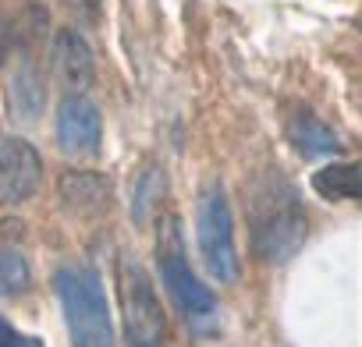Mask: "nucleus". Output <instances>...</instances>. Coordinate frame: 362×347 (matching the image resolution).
I'll return each instance as SVG.
<instances>
[{"mask_svg":"<svg viewBox=\"0 0 362 347\" xmlns=\"http://www.w3.org/2000/svg\"><path fill=\"white\" fill-rule=\"evenodd\" d=\"M29 284H33L29 259L18 248H4V252H0V298H15Z\"/></svg>","mask_w":362,"mask_h":347,"instance_id":"obj_13","label":"nucleus"},{"mask_svg":"<svg viewBox=\"0 0 362 347\" xmlns=\"http://www.w3.org/2000/svg\"><path fill=\"white\" fill-rule=\"evenodd\" d=\"M288 138L291 145L302 152V156H327V152H337V135L309 110H298L288 124Z\"/></svg>","mask_w":362,"mask_h":347,"instance_id":"obj_10","label":"nucleus"},{"mask_svg":"<svg viewBox=\"0 0 362 347\" xmlns=\"http://www.w3.org/2000/svg\"><path fill=\"white\" fill-rule=\"evenodd\" d=\"M196 238H199V255H203L210 276L221 284H235L238 280L235 220H231V206H228V195L221 185H210L199 199Z\"/></svg>","mask_w":362,"mask_h":347,"instance_id":"obj_5","label":"nucleus"},{"mask_svg":"<svg viewBox=\"0 0 362 347\" xmlns=\"http://www.w3.org/2000/svg\"><path fill=\"white\" fill-rule=\"evenodd\" d=\"M57 195L71 217H96V213L110 209L114 185L100 170H64L57 181Z\"/></svg>","mask_w":362,"mask_h":347,"instance_id":"obj_9","label":"nucleus"},{"mask_svg":"<svg viewBox=\"0 0 362 347\" xmlns=\"http://www.w3.org/2000/svg\"><path fill=\"white\" fill-rule=\"evenodd\" d=\"M61 4L78 25H100L103 22V0H61Z\"/></svg>","mask_w":362,"mask_h":347,"instance_id":"obj_14","label":"nucleus"},{"mask_svg":"<svg viewBox=\"0 0 362 347\" xmlns=\"http://www.w3.org/2000/svg\"><path fill=\"white\" fill-rule=\"evenodd\" d=\"M50 61H54L57 82H61L64 89H71V96H82V92L93 85V78H96L93 50H89V43L82 39L78 29H61V32L54 36V54H50Z\"/></svg>","mask_w":362,"mask_h":347,"instance_id":"obj_8","label":"nucleus"},{"mask_svg":"<svg viewBox=\"0 0 362 347\" xmlns=\"http://www.w3.org/2000/svg\"><path fill=\"white\" fill-rule=\"evenodd\" d=\"M11 106H15L18 121H36L40 117V110H43V82L33 71V64H25L15 75V82H11Z\"/></svg>","mask_w":362,"mask_h":347,"instance_id":"obj_12","label":"nucleus"},{"mask_svg":"<svg viewBox=\"0 0 362 347\" xmlns=\"http://www.w3.org/2000/svg\"><path fill=\"white\" fill-rule=\"evenodd\" d=\"M0 347H40V340H36V336L18 333L8 319H0Z\"/></svg>","mask_w":362,"mask_h":347,"instance_id":"obj_15","label":"nucleus"},{"mask_svg":"<svg viewBox=\"0 0 362 347\" xmlns=\"http://www.w3.org/2000/svg\"><path fill=\"white\" fill-rule=\"evenodd\" d=\"M43 181V159L25 138H0V206H22Z\"/></svg>","mask_w":362,"mask_h":347,"instance_id":"obj_6","label":"nucleus"},{"mask_svg":"<svg viewBox=\"0 0 362 347\" xmlns=\"http://www.w3.org/2000/svg\"><path fill=\"white\" fill-rule=\"evenodd\" d=\"M313 188L330 202H355L358 199V166L355 163H330L313 174Z\"/></svg>","mask_w":362,"mask_h":347,"instance_id":"obj_11","label":"nucleus"},{"mask_svg":"<svg viewBox=\"0 0 362 347\" xmlns=\"http://www.w3.org/2000/svg\"><path fill=\"white\" fill-rule=\"evenodd\" d=\"M156 269H160V280H163L170 301L177 305V312L185 315L189 326H203V322H210L217 315V298L192 273V266L185 259V238H181V227H177L174 217H167L160 224V234H156Z\"/></svg>","mask_w":362,"mask_h":347,"instance_id":"obj_2","label":"nucleus"},{"mask_svg":"<svg viewBox=\"0 0 362 347\" xmlns=\"http://www.w3.org/2000/svg\"><path fill=\"white\" fill-rule=\"evenodd\" d=\"M57 294H61L64 322L71 333V347H117L114 329H110L107 294L93 269H61Z\"/></svg>","mask_w":362,"mask_h":347,"instance_id":"obj_3","label":"nucleus"},{"mask_svg":"<svg viewBox=\"0 0 362 347\" xmlns=\"http://www.w3.org/2000/svg\"><path fill=\"white\" fill-rule=\"evenodd\" d=\"M4 54H8V36H4V29H0V61H4Z\"/></svg>","mask_w":362,"mask_h":347,"instance_id":"obj_16","label":"nucleus"},{"mask_svg":"<svg viewBox=\"0 0 362 347\" xmlns=\"http://www.w3.org/2000/svg\"><path fill=\"white\" fill-rule=\"evenodd\" d=\"M117 298H121L124 343L128 347H163V340H167L163 301L156 298L149 273L135 259L117 262Z\"/></svg>","mask_w":362,"mask_h":347,"instance_id":"obj_4","label":"nucleus"},{"mask_svg":"<svg viewBox=\"0 0 362 347\" xmlns=\"http://www.w3.org/2000/svg\"><path fill=\"white\" fill-rule=\"evenodd\" d=\"M103 142V117L93 99L64 96L57 106V145L68 156H96Z\"/></svg>","mask_w":362,"mask_h":347,"instance_id":"obj_7","label":"nucleus"},{"mask_svg":"<svg viewBox=\"0 0 362 347\" xmlns=\"http://www.w3.org/2000/svg\"><path fill=\"white\" fill-rule=\"evenodd\" d=\"M249 227H252V252L263 262H291L309 234V217L298 202V192L288 181H256L249 192Z\"/></svg>","mask_w":362,"mask_h":347,"instance_id":"obj_1","label":"nucleus"}]
</instances>
